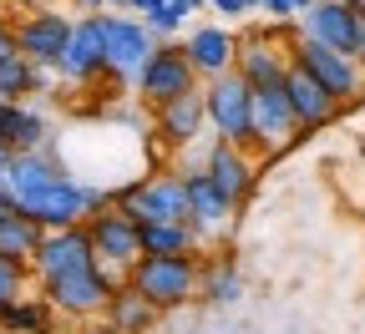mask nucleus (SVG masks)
<instances>
[{"mask_svg": "<svg viewBox=\"0 0 365 334\" xmlns=\"http://www.w3.org/2000/svg\"><path fill=\"white\" fill-rule=\"evenodd\" d=\"M0 147H6L11 157L46 152V122H41V112H31L26 102H6V107H0Z\"/></svg>", "mask_w": 365, "mask_h": 334, "instance_id": "obj_21", "label": "nucleus"}, {"mask_svg": "<svg viewBox=\"0 0 365 334\" xmlns=\"http://www.w3.org/2000/svg\"><path fill=\"white\" fill-rule=\"evenodd\" d=\"M11 56H21V46H16V31H11V26H0V61H11Z\"/></svg>", "mask_w": 365, "mask_h": 334, "instance_id": "obj_32", "label": "nucleus"}, {"mask_svg": "<svg viewBox=\"0 0 365 334\" xmlns=\"http://www.w3.org/2000/svg\"><path fill=\"white\" fill-rule=\"evenodd\" d=\"M158 6H168V0H127V11H137V16H148V11H158Z\"/></svg>", "mask_w": 365, "mask_h": 334, "instance_id": "obj_33", "label": "nucleus"}, {"mask_svg": "<svg viewBox=\"0 0 365 334\" xmlns=\"http://www.w3.org/2000/svg\"><path fill=\"white\" fill-rule=\"evenodd\" d=\"M86 263H97L86 228H56V233H46L41 249H36V259H31L36 278H56V273H71V268H86Z\"/></svg>", "mask_w": 365, "mask_h": 334, "instance_id": "obj_18", "label": "nucleus"}, {"mask_svg": "<svg viewBox=\"0 0 365 334\" xmlns=\"http://www.w3.org/2000/svg\"><path fill=\"white\" fill-rule=\"evenodd\" d=\"M11 213V193H6V182H0V218Z\"/></svg>", "mask_w": 365, "mask_h": 334, "instance_id": "obj_37", "label": "nucleus"}, {"mask_svg": "<svg viewBox=\"0 0 365 334\" xmlns=\"http://www.w3.org/2000/svg\"><path fill=\"white\" fill-rule=\"evenodd\" d=\"M234 71H239L254 91L284 86V76H289V46H274L269 31H249V36H239V61H234Z\"/></svg>", "mask_w": 365, "mask_h": 334, "instance_id": "obj_12", "label": "nucleus"}, {"mask_svg": "<svg viewBox=\"0 0 365 334\" xmlns=\"http://www.w3.org/2000/svg\"><path fill=\"white\" fill-rule=\"evenodd\" d=\"M31 91H41V66H31L26 56L0 61V107H6V102H21V97H31Z\"/></svg>", "mask_w": 365, "mask_h": 334, "instance_id": "obj_26", "label": "nucleus"}, {"mask_svg": "<svg viewBox=\"0 0 365 334\" xmlns=\"http://www.w3.org/2000/svg\"><path fill=\"white\" fill-rule=\"evenodd\" d=\"M182 6H188V11H203V6H208V0H182Z\"/></svg>", "mask_w": 365, "mask_h": 334, "instance_id": "obj_39", "label": "nucleus"}, {"mask_svg": "<svg viewBox=\"0 0 365 334\" xmlns=\"http://www.w3.org/2000/svg\"><path fill=\"white\" fill-rule=\"evenodd\" d=\"M41 238H46V228L36 223V218H26V213H6L0 218V259H16V263H31L36 259V249H41Z\"/></svg>", "mask_w": 365, "mask_h": 334, "instance_id": "obj_24", "label": "nucleus"}, {"mask_svg": "<svg viewBox=\"0 0 365 334\" xmlns=\"http://www.w3.org/2000/svg\"><path fill=\"white\" fill-rule=\"evenodd\" d=\"M208 6L218 16H254V11H264V0H208Z\"/></svg>", "mask_w": 365, "mask_h": 334, "instance_id": "obj_31", "label": "nucleus"}, {"mask_svg": "<svg viewBox=\"0 0 365 334\" xmlns=\"http://www.w3.org/2000/svg\"><path fill=\"white\" fill-rule=\"evenodd\" d=\"M76 11H86V16H97V11H107V0H71Z\"/></svg>", "mask_w": 365, "mask_h": 334, "instance_id": "obj_34", "label": "nucleus"}, {"mask_svg": "<svg viewBox=\"0 0 365 334\" xmlns=\"http://www.w3.org/2000/svg\"><path fill=\"white\" fill-rule=\"evenodd\" d=\"M203 127H208V107H203V86L198 91H188V97H173L168 107H158L153 112V132H158V142L163 147H193V142L203 137Z\"/></svg>", "mask_w": 365, "mask_h": 334, "instance_id": "obj_16", "label": "nucleus"}, {"mask_svg": "<svg viewBox=\"0 0 365 334\" xmlns=\"http://www.w3.org/2000/svg\"><path fill=\"white\" fill-rule=\"evenodd\" d=\"M294 137H299V122H294V112H289L284 86L254 91V147H259V152H284Z\"/></svg>", "mask_w": 365, "mask_h": 334, "instance_id": "obj_14", "label": "nucleus"}, {"mask_svg": "<svg viewBox=\"0 0 365 334\" xmlns=\"http://www.w3.org/2000/svg\"><path fill=\"white\" fill-rule=\"evenodd\" d=\"M182 51H188V61H193V71L203 81H218L239 61V36L223 31V26H193L188 41H182Z\"/></svg>", "mask_w": 365, "mask_h": 334, "instance_id": "obj_17", "label": "nucleus"}, {"mask_svg": "<svg viewBox=\"0 0 365 334\" xmlns=\"http://www.w3.org/2000/svg\"><path fill=\"white\" fill-rule=\"evenodd\" d=\"M6 172H11V152L0 147V182H6Z\"/></svg>", "mask_w": 365, "mask_h": 334, "instance_id": "obj_38", "label": "nucleus"}, {"mask_svg": "<svg viewBox=\"0 0 365 334\" xmlns=\"http://www.w3.org/2000/svg\"><path fill=\"white\" fill-rule=\"evenodd\" d=\"M203 172H208V182L218 187V193L234 203V208H244L249 203V193H254V157L244 152V147H234V142H213L208 147V157H203Z\"/></svg>", "mask_w": 365, "mask_h": 334, "instance_id": "obj_15", "label": "nucleus"}, {"mask_svg": "<svg viewBox=\"0 0 365 334\" xmlns=\"http://www.w3.org/2000/svg\"><path fill=\"white\" fill-rule=\"evenodd\" d=\"M71 31H76V21H71V16L46 11V6H41L36 16H26V21L16 26V46H21V56H26L31 66L56 71V61H61V51H66Z\"/></svg>", "mask_w": 365, "mask_h": 334, "instance_id": "obj_10", "label": "nucleus"}, {"mask_svg": "<svg viewBox=\"0 0 365 334\" xmlns=\"http://www.w3.org/2000/svg\"><path fill=\"white\" fill-rule=\"evenodd\" d=\"M117 289H122V283L112 278L107 263H86V268H71V273H56V278H41V299L51 304L56 314H71V319L107 314Z\"/></svg>", "mask_w": 365, "mask_h": 334, "instance_id": "obj_2", "label": "nucleus"}, {"mask_svg": "<svg viewBox=\"0 0 365 334\" xmlns=\"http://www.w3.org/2000/svg\"><path fill=\"white\" fill-rule=\"evenodd\" d=\"M112 208L132 213L137 223H188V177L182 172L137 177L112 193Z\"/></svg>", "mask_w": 365, "mask_h": 334, "instance_id": "obj_3", "label": "nucleus"}, {"mask_svg": "<svg viewBox=\"0 0 365 334\" xmlns=\"http://www.w3.org/2000/svg\"><path fill=\"white\" fill-rule=\"evenodd\" d=\"M51 304L46 299H16L11 309H0V329L11 334H51Z\"/></svg>", "mask_w": 365, "mask_h": 334, "instance_id": "obj_25", "label": "nucleus"}, {"mask_svg": "<svg viewBox=\"0 0 365 334\" xmlns=\"http://www.w3.org/2000/svg\"><path fill=\"white\" fill-rule=\"evenodd\" d=\"M304 36L319 41V46H335V51L355 56V41H360V26H365V11L350 6V0H314V6L299 16Z\"/></svg>", "mask_w": 365, "mask_h": 334, "instance_id": "obj_11", "label": "nucleus"}, {"mask_svg": "<svg viewBox=\"0 0 365 334\" xmlns=\"http://www.w3.org/2000/svg\"><path fill=\"white\" fill-rule=\"evenodd\" d=\"M56 71H61L66 81H91V76L107 71V26H102V16H81V21H76V31H71V41H66Z\"/></svg>", "mask_w": 365, "mask_h": 334, "instance_id": "obj_13", "label": "nucleus"}, {"mask_svg": "<svg viewBox=\"0 0 365 334\" xmlns=\"http://www.w3.org/2000/svg\"><path fill=\"white\" fill-rule=\"evenodd\" d=\"M16 6H36V11H41V0H16Z\"/></svg>", "mask_w": 365, "mask_h": 334, "instance_id": "obj_40", "label": "nucleus"}, {"mask_svg": "<svg viewBox=\"0 0 365 334\" xmlns=\"http://www.w3.org/2000/svg\"><path fill=\"white\" fill-rule=\"evenodd\" d=\"M132 86H137V97L158 112V107H168L173 97H188V91H198V71H193L188 51H182L178 41H158L153 56H148V66L137 71Z\"/></svg>", "mask_w": 365, "mask_h": 334, "instance_id": "obj_6", "label": "nucleus"}, {"mask_svg": "<svg viewBox=\"0 0 365 334\" xmlns=\"http://www.w3.org/2000/svg\"><path fill=\"white\" fill-rule=\"evenodd\" d=\"M86 238H91V254H97V263L107 268H137V259H143V238H137V218L122 213V208H102V213H91L86 223Z\"/></svg>", "mask_w": 365, "mask_h": 334, "instance_id": "obj_8", "label": "nucleus"}, {"mask_svg": "<svg viewBox=\"0 0 365 334\" xmlns=\"http://www.w3.org/2000/svg\"><path fill=\"white\" fill-rule=\"evenodd\" d=\"M158 314H163V309H153L143 294L132 289V283H122V289L112 294V304H107L102 319H107L112 329H122V334H148V329L158 324Z\"/></svg>", "mask_w": 365, "mask_h": 334, "instance_id": "obj_23", "label": "nucleus"}, {"mask_svg": "<svg viewBox=\"0 0 365 334\" xmlns=\"http://www.w3.org/2000/svg\"><path fill=\"white\" fill-rule=\"evenodd\" d=\"M182 177H188V223H193V233H198V244L234 228V213H239V208L208 182V172H182Z\"/></svg>", "mask_w": 365, "mask_h": 334, "instance_id": "obj_19", "label": "nucleus"}, {"mask_svg": "<svg viewBox=\"0 0 365 334\" xmlns=\"http://www.w3.org/2000/svg\"><path fill=\"white\" fill-rule=\"evenodd\" d=\"M6 193H11V208L26 213V218H36L46 233H56V228H81L91 213H102V208L112 203V187H91V182L71 177L51 152L11 157Z\"/></svg>", "mask_w": 365, "mask_h": 334, "instance_id": "obj_1", "label": "nucleus"}, {"mask_svg": "<svg viewBox=\"0 0 365 334\" xmlns=\"http://www.w3.org/2000/svg\"><path fill=\"white\" fill-rule=\"evenodd\" d=\"M203 268L193 263V254H173V259H137V268L127 273V283L143 294L153 309H178L188 304L198 289Z\"/></svg>", "mask_w": 365, "mask_h": 334, "instance_id": "obj_4", "label": "nucleus"}, {"mask_svg": "<svg viewBox=\"0 0 365 334\" xmlns=\"http://www.w3.org/2000/svg\"><path fill=\"white\" fill-rule=\"evenodd\" d=\"M16 299H26V263L0 259V309H11Z\"/></svg>", "mask_w": 365, "mask_h": 334, "instance_id": "obj_29", "label": "nucleus"}, {"mask_svg": "<svg viewBox=\"0 0 365 334\" xmlns=\"http://www.w3.org/2000/svg\"><path fill=\"white\" fill-rule=\"evenodd\" d=\"M198 289H203V299L208 304H234L239 299V289H244V283H239V273H234V263H213V268H203V278H198Z\"/></svg>", "mask_w": 365, "mask_h": 334, "instance_id": "obj_27", "label": "nucleus"}, {"mask_svg": "<svg viewBox=\"0 0 365 334\" xmlns=\"http://www.w3.org/2000/svg\"><path fill=\"white\" fill-rule=\"evenodd\" d=\"M188 16H193V11L182 6V0H168V6H158V11H148V16H137V21H143L158 41H168V36L182 31V21H188Z\"/></svg>", "mask_w": 365, "mask_h": 334, "instance_id": "obj_28", "label": "nucleus"}, {"mask_svg": "<svg viewBox=\"0 0 365 334\" xmlns=\"http://www.w3.org/2000/svg\"><path fill=\"white\" fill-rule=\"evenodd\" d=\"M355 61H360V71H365V26H360V41H355Z\"/></svg>", "mask_w": 365, "mask_h": 334, "instance_id": "obj_35", "label": "nucleus"}, {"mask_svg": "<svg viewBox=\"0 0 365 334\" xmlns=\"http://www.w3.org/2000/svg\"><path fill=\"white\" fill-rule=\"evenodd\" d=\"M314 6V0H264V16H274V21H294V16H304Z\"/></svg>", "mask_w": 365, "mask_h": 334, "instance_id": "obj_30", "label": "nucleus"}, {"mask_svg": "<svg viewBox=\"0 0 365 334\" xmlns=\"http://www.w3.org/2000/svg\"><path fill=\"white\" fill-rule=\"evenodd\" d=\"M143 259H173V254H198L193 223H137Z\"/></svg>", "mask_w": 365, "mask_h": 334, "instance_id": "obj_22", "label": "nucleus"}, {"mask_svg": "<svg viewBox=\"0 0 365 334\" xmlns=\"http://www.w3.org/2000/svg\"><path fill=\"white\" fill-rule=\"evenodd\" d=\"M86 334H122V329H112V324H107V319H102V324H91V329H86Z\"/></svg>", "mask_w": 365, "mask_h": 334, "instance_id": "obj_36", "label": "nucleus"}, {"mask_svg": "<svg viewBox=\"0 0 365 334\" xmlns=\"http://www.w3.org/2000/svg\"><path fill=\"white\" fill-rule=\"evenodd\" d=\"M289 66L309 71V76L325 86L340 107H345V102H355V97H360V86H365V71H360V61H355V56L335 51V46H319V41H309V36H299V41L289 46Z\"/></svg>", "mask_w": 365, "mask_h": 334, "instance_id": "obj_7", "label": "nucleus"}, {"mask_svg": "<svg viewBox=\"0 0 365 334\" xmlns=\"http://www.w3.org/2000/svg\"><path fill=\"white\" fill-rule=\"evenodd\" d=\"M203 107H208V127L218 132V142L254 147V86L239 71L208 81L203 86Z\"/></svg>", "mask_w": 365, "mask_h": 334, "instance_id": "obj_5", "label": "nucleus"}, {"mask_svg": "<svg viewBox=\"0 0 365 334\" xmlns=\"http://www.w3.org/2000/svg\"><path fill=\"white\" fill-rule=\"evenodd\" d=\"M284 97H289V112H294L299 132L330 127V122L340 117V102H335L330 91L309 76V71H299V66H289V76H284Z\"/></svg>", "mask_w": 365, "mask_h": 334, "instance_id": "obj_20", "label": "nucleus"}, {"mask_svg": "<svg viewBox=\"0 0 365 334\" xmlns=\"http://www.w3.org/2000/svg\"><path fill=\"white\" fill-rule=\"evenodd\" d=\"M102 26H107V76L112 81H137V71L148 66L158 36L132 16H102Z\"/></svg>", "mask_w": 365, "mask_h": 334, "instance_id": "obj_9", "label": "nucleus"}]
</instances>
